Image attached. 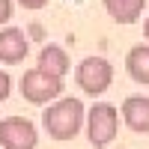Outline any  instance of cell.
Here are the masks:
<instances>
[{
  "mask_svg": "<svg viewBox=\"0 0 149 149\" xmlns=\"http://www.w3.org/2000/svg\"><path fill=\"white\" fill-rule=\"evenodd\" d=\"M39 69L57 74V78H66V72L72 69L69 54H66L60 45H45V48H42V54H39Z\"/></svg>",
  "mask_w": 149,
  "mask_h": 149,
  "instance_id": "obj_9",
  "label": "cell"
},
{
  "mask_svg": "<svg viewBox=\"0 0 149 149\" xmlns=\"http://www.w3.org/2000/svg\"><path fill=\"white\" fill-rule=\"evenodd\" d=\"M119 131V110L107 102H98L90 107V113H86V134H90V143L95 149H104L113 143Z\"/></svg>",
  "mask_w": 149,
  "mask_h": 149,
  "instance_id": "obj_2",
  "label": "cell"
},
{
  "mask_svg": "<svg viewBox=\"0 0 149 149\" xmlns=\"http://www.w3.org/2000/svg\"><path fill=\"white\" fill-rule=\"evenodd\" d=\"M18 3H21L24 9H30V12H36V9H42V6H48V0H18Z\"/></svg>",
  "mask_w": 149,
  "mask_h": 149,
  "instance_id": "obj_13",
  "label": "cell"
},
{
  "mask_svg": "<svg viewBox=\"0 0 149 149\" xmlns=\"http://www.w3.org/2000/svg\"><path fill=\"white\" fill-rule=\"evenodd\" d=\"M18 90H21V95L27 98L30 104H48V102H54V98L63 93V78H57V74L36 66V69L24 72Z\"/></svg>",
  "mask_w": 149,
  "mask_h": 149,
  "instance_id": "obj_3",
  "label": "cell"
},
{
  "mask_svg": "<svg viewBox=\"0 0 149 149\" xmlns=\"http://www.w3.org/2000/svg\"><path fill=\"white\" fill-rule=\"evenodd\" d=\"M122 119L137 134H149V98L146 95H128L122 102Z\"/></svg>",
  "mask_w": 149,
  "mask_h": 149,
  "instance_id": "obj_7",
  "label": "cell"
},
{
  "mask_svg": "<svg viewBox=\"0 0 149 149\" xmlns=\"http://www.w3.org/2000/svg\"><path fill=\"white\" fill-rule=\"evenodd\" d=\"M143 6H146V0H104L107 15L116 24H134L143 15Z\"/></svg>",
  "mask_w": 149,
  "mask_h": 149,
  "instance_id": "obj_8",
  "label": "cell"
},
{
  "mask_svg": "<svg viewBox=\"0 0 149 149\" xmlns=\"http://www.w3.org/2000/svg\"><path fill=\"white\" fill-rule=\"evenodd\" d=\"M74 81L86 95H102L110 84H113V66L104 57H86L84 63L74 69Z\"/></svg>",
  "mask_w": 149,
  "mask_h": 149,
  "instance_id": "obj_4",
  "label": "cell"
},
{
  "mask_svg": "<svg viewBox=\"0 0 149 149\" xmlns=\"http://www.w3.org/2000/svg\"><path fill=\"white\" fill-rule=\"evenodd\" d=\"M39 134L36 125L24 116H6L0 122V146L3 149H36Z\"/></svg>",
  "mask_w": 149,
  "mask_h": 149,
  "instance_id": "obj_5",
  "label": "cell"
},
{
  "mask_svg": "<svg viewBox=\"0 0 149 149\" xmlns=\"http://www.w3.org/2000/svg\"><path fill=\"white\" fill-rule=\"evenodd\" d=\"M0 149H3V146H0Z\"/></svg>",
  "mask_w": 149,
  "mask_h": 149,
  "instance_id": "obj_15",
  "label": "cell"
},
{
  "mask_svg": "<svg viewBox=\"0 0 149 149\" xmlns=\"http://www.w3.org/2000/svg\"><path fill=\"white\" fill-rule=\"evenodd\" d=\"M125 69L137 84H149V45H134L125 57Z\"/></svg>",
  "mask_w": 149,
  "mask_h": 149,
  "instance_id": "obj_10",
  "label": "cell"
},
{
  "mask_svg": "<svg viewBox=\"0 0 149 149\" xmlns=\"http://www.w3.org/2000/svg\"><path fill=\"white\" fill-rule=\"evenodd\" d=\"M143 36L149 39V15H146V21H143Z\"/></svg>",
  "mask_w": 149,
  "mask_h": 149,
  "instance_id": "obj_14",
  "label": "cell"
},
{
  "mask_svg": "<svg viewBox=\"0 0 149 149\" xmlns=\"http://www.w3.org/2000/svg\"><path fill=\"white\" fill-rule=\"evenodd\" d=\"M9 93H12V78H9L3 69H0V104L9 98Z\"/></svg>",
  "mask_w": 149,
  "mask_h": 149,
  "instance_id": "obj_11",
  "label": "cell"
},
{
  "mask_svg": "<svg viewBox=\"0 0 149 149\" xmlns=\"http://www.w3.org/2000/svg\"><path fill=\"white\" fill-rule=\"evenodd\" d=\"M30 45H27V36H24V30L18 27H6L0 30V63H24V57H27Z\"/></svg>",
  "mask_w": 149,
  "mask_h": 149,
  "instance_id": "obj_6",
  "label": "cell"
},
{
  "mask_svg": "<svg viewBox=\"0 0 149 149\" xmlns=\"http://www.w3.org/2000/svg\"><path fill=\"white\" fill-rule=\"evenodd\" d=\"M42 125L51 140H72L84 125V104L81 98H60L42 113Z\"/></svg>",
  "mask_w": 149,
  "mask_h": 149,
  "instance_id": "obj_1",
  "label": "cell"
},
{
  "mask_svg": "<svg viewBox=\"0 0 149 149\" xmlns=\"http://www.w3.org/2000/svg\"><path fill=\"white\" fill-rule=\"evenodd\" d=\"M12 18V0H0V24H6Z\"/></svg>",
  "mask_w": 149,
  "mask_h": 149,
  "instance_id": "obj_12",
  "label": "cell"
}]
</instances>
